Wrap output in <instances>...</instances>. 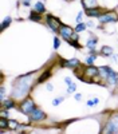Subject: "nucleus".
Here are the masks:
<instances>
[{
    "label": "nucleus",
    "instance_id": "4",
    "mask_svg": "<svg viewBox=\"0 0 118 134\" xmlns=\"http://www.w3.org/2000/svg\"><path fill=\"white\" fill-rule=\"evenodd\" d=\"M38 105L35 103V99L32 98L31 95H28L27 98H24L23 100H20V102H18V107L16 110L19 111L20 114H23L26 117H28L31 114V111L34 110Z\"/></svg>",
    "mask_w": 118,
    "mask_h": 134
},
{
    "label": "nucleus",
    "instance_id": "23",
    "mask_svg": "<svg viewBox=\"0 0 118 134\" xmlns=\"http://www.w3.org/2000/svg\"><path fill=\"white\" fill-rule=\"evenodd\" d=\"M87 24H86V21H82V23H78V24H75L74 30L75 32H78V34H82V32H86L87 31Z\"/></svg>",
    "mask_w": 118,
    "mask_h": 134
},
{
    "label": "nucleus",
    "instance_id": "21",
    "mask_svg": "<svg viewBox=\"0 0 118 134\" xmlns=\"http://www.w3.org/2000/svg\"><path fill=\"white\" fill-rule=\"evenodd\" d=\"M8 97H9V94H7V87H5V85L2 82V83H0V103L4 102Z\"/></svg>",
    "mask_w": 118,
    "mask_h": 134
},
{
    "label": "nucleus",
    "instance_id": "20",
    "mask_svg": "<svg viewBox=\"0 0 118 134\" xmlns=\"http://www.w3.org/2000/svg\"><path fill=\"white\" fill-rule=\"evenodd\" d=\"M8 122H9V118L0 117V133L9 131V129H8Z\"/></svg>",
    "mask_w": 118,
    "mask_h": 134
},
{
    "label": "nucleus",
    "instance_id": "16",
    "mask_svg": "<svg viewBox=\"0 0 118 134\" xmlns=\"http://www.w3.org/2000/svg\"><path fill=\"white\" fill-rule=\"evenodd\" d=\"M81 4H82L83 9L95 8V7H98V5H99L98 0H81Z\"/></svg>",
    "mask_w": 118,
    "mask_h": 134
},
{
    "label": "nucleus",
    "instance_id": "15",
    "mask_svg": "<svg viewBox=\"0 0 118 134\" xmlns=\"http://www.w3.org/2000/svg\"><path fill=\"white\" fill-rule=\"evenodd\" d=\"M114 52L115 51H114V48L111 46H106L105 44V46H102L101 50H99V57H102V58H111Z\"/></svg>",
    "mask_w": 118,
    "mask_h": 134
},
{
    "label": "nucleus",
    "instance_id": "3",
    "mask_svg": "<svg viewBox=\"0 0 118 134\" xmlns=\"http://www.w3.org/2000/svg\"><path fill=\"white\" fill-rule=\"evenodd\" d=\"M97 20H98V23H99L98 27L102 28L105 26H110V24L118 23V15H117V12L114 11V8L113 9H105V12Z\"/></svg>",
    "mask_w": 118,
    "mask_h": 134
},
{
    "label": "nucleus",
    "instance_id": "35",
    "mask_svg": "<svg viewBox=\"0 0 118 134\" xmlns=\"http://www.w3.org/2000/svg\"><path fill=\"white\" fill-rule=\"evenodd\" d=\"M111 59H113V62L115 63V64H118V54H113V57H111Z\"/></svg>",
    "mask_w": 118,
    "mask_h": 134
},
{
    "label": "nucleus",
    "instance_id": "7",
    "mask_svg": "<svg viewBox=\"0 0 118 134\" xmlns=\"http://www.w3.org/2000/svg\"><path fill=\"white\" fill-rule=\"evenodd\" d=\"M83 63L78 59V58H70V59H63V58H58V66L62 69H69V70H75L81 67Z\"/></svg>",
    "mask_w": 118,
    "mask_h": 134
},
{
    "label": "nucleus",
    "instance_id": "12",
    "mask_svg": "<svg viewBox=\"0 0 118 134\" xmlns=\"http://www.w3.org/2000/svg\"><path fill=\"white\" fill-rule=\"evenodd\" d=\"M0 107H4V109H7V110H16V107H18V100L16 99H14L12 97H8L4 102H2L0 103Z\"/></svg>",
    "mask_w": 118,
    "mask_h": 134
},
{
    "label": "nucleus",
    "instance_id": "19",
    "mask_svg": "<svg viewBox=\"0 0 118 134\" xmlns=\"http://www.w3.org/2000/svg\"><path fill=\"white\" fill-rule=\"evenodd\" d=\"M62 46V38L58 35V34H54V38H52V48L54 51H58Z\"/></svg>",
    "mask_w": 118,
    "mask_h": 134
},
{
    "label": "nucleus",
    "instance_id": "28",
    "mask_svg": "<svg viewBox=\"0 0 118 134\" xmlns=\"http://www.w3.org/2000/svg\"><path fill=\"white\" fill-rule=\"evenodd\" d=\"M0 117L9 118V110H7V109H4V107H0Z\"/></svg>",
    "mask_w": 118,
    "mask_h": 134
},
{
    "label": "nucleus",
    "instance_id": "30",
    "mask_svg": "<svg viewBox=\"0 0 118 134\" xmlns=\"http://www.w3.org/2000/svg\"><path fill=\"white\" fill-rule=\"evenodd\" d=\"M72 97H74V99L77 100V102H81V100H82V98H83L82 93H78V91H77V93H74V95H72Z\"/></svg>",
    "mask_w": 118,
    "mask_h": 134
},
{
    "label": "nucleus",
    "instance_id": "2",
    "mask_svg": "<svg viewBox=\"0 0 118 134\" xmlns=\"http://www.w3.org/2000/svg\"><path fill=\"white\" fill-rule=\"evenodd\" d=\"M101 126V133L103 134H118V110L109 111L105 122Z\"/></svg>",
    "mask_w": 118,
    "mask_h": 134
},
{
    "label": "nucleus",
    "instance_id": "5",
    "mask_svg": "<svg viewBox=\"0 0 118 134\" xmlns=\"http://www.w3.org/2000/svg\"><path fill=\"white\" fill-rule=\"evenodd\" d=\"M43 24H44L52 34H58L59 30H60V27H62V24H63V21L58 16L47 12L44 15V21H43Z\"/></svg>",
    "mask_w": 118,
    "mask_h": 134
},
{
    "label": "nucleus",
    "instance_id": "8",
    "mask_svg": "<svg viewBox=\"0 0 118 134\" xmlns=\"http://www.w3.org/2000/svg\"><path fill=\"white\" fill-rule=\"evenodd\" d=\"M75 32V30L71 27V26H69V24H62V27H60V30H59V32H58V35L62 38V40L63 42H66V43H69L70 40H71V36H72V34Z\"/></svg>",
    "mask_w": 118,
    "mask_h": 134
},
{
    "label": "nucleus",
    "instance_id": "18",
    "mask_svg": "<svg viewBox=\"0 0 118 134\" xmlns=\"http://www.w3.org/2000/svg\"><path fill=\"white\" fill-rule=\"evenodd\" d=\"M12 21H14V19H12V16H5V18H3L2 19V24H0V28H2V31H5L11 24H12Z\"/></svg>",
    "mask_w": 118,
    "mask_h": 134
},
{
    "label": "nucleus",
    "instance_id": "11",
    "mask_svg": "<svg viewBox=\"0 0 118 134\" xmlns=\"http://www.w3.org/2000/svg\"><path fill=\"white\" fill-rule=\"evenodd\" d=\"M28 20L30 21H34V23H43L44 21V15L43 14H39L38 11H35L32 8L28 14Z\"/></svg>",
    "mask_w": 118,
    "mask_h": 134
},
{
    "label": "nucleus",
    "instance_id": "27",
    "mask_svg": "<svg viewBox=\"0 0 118 134\" xmlns=\"http://www.w3.org/2000/svg\"><path fill=\"white\" fill-rule=\"evenodd\" d=\"M79 42H81V40H70L67 44H69V46H71V47H74L75 50H82L85 46H82Z\"/></svg>",
    "mask_w": 118,
    "mask_h": 134
},
{
    "label": "nucleus",
    "instance_id": "9",
    "mask_svg": "<svg viewBox=\"0 0 118 134\" xmlns=\"http://www.w3.org/2000/svg\"><path fill=\"white\" fill-rule=\"evenodd\" d=\"M105 9L103 7L98 5V7H95V8H89V9H85V15L87 16L89 19H98L103 12H105Z\"/></svg>",
    "mask_w": 118,
    "mask_h": 134
},
{
    "label": "nucleus",
    "instance_id": "1",
    "mask_svg": "<svg viewBox=\"0 0 118 134\" xmlns=\"http://www.w3.org/2000/svg\"><path fill=\"white\" fill-rule=\"evenodd\" d=\"M39 74L40 71H31V72L21 74L18 78H15L12 85H11L9 95L14 99H16L18 102H20V100H23L28 95H31V91L36 86Z\"/></svg>",
    "mask_w": 118,
    "mask_h": 134
},
{
    "label": "nucleus",
    "instance_id": "29",
    "mask_svg": "<svg viewBox=\"0 0 118 134\" xmlns=\"http://www.w3.org/2000/svg\"><path fill=\"white\" fill-rule=\"evenodd\" d=\"M44 85H46V90H47V91L52 93L54 90H55V87H54V85H52V83H50V82H46Z\"/></svg>",
    "mask_w": 118,
    "mask_h": 134
},
{
    "label": "nucleus",
    "instance_id": "13",
    "mask_svg": "<svg viewBox=\"0 0 118 134\" xmlns=\"http://www.w3.org/2000/svg\"><path fill=\"white\" fill-rule=\"evenodd\" d=\"M113 70L114 69H113V67H110V66H99V78H101V81L105 83V86H106L107 76L111 74Z\"/></svg>",
    "mask_w": 118,
    "mask_h": 134
},
{
    "label": "nucleus",
    "instance_id": "38",
    "mask_svg": "<svg viewBox=\"0 0 118 134\" xmlns=\"http://www.w3.org/2000/svg\"><path fill=\"white\" fill-rule=\"evenodd\" d=\"M43 2H46V0H43Z\"/></svg>",
    "mask_w": 118,
    "mask_h": 134
},
{
    "label": "nucleus",
    "instance_id": "6",
    "mask_svg": "<svg viewBox=\"0 0 118 134\" xmlns=\"http://www.w3.org/2000/svg\"><path fill=\"white\" fill-rule=\"evenodd\" d=\"M28 118V122L30 124H42V122H44V121H47V113L44 110H43L42 107H39V106H36L34 110L31 111V114L27 117Z\"/></svg>",
    "mask_w": 118,
    "mask_h": 134
},
{
    "label": "nucleus",
    "instance_id": "37",
    "mask_svg": "<svg viewBox=\"0 0 118 134\" xmlns=\"http://www.w3.org/2000/svg\"><path fill=\"white\" fill-rule=\"evenodd\" d=\"M114 11H115V12H117V15H118V4L115 5V8H114Z\"/></svg>",
    "mask_w": 118,
    "mask_h": 134
},
{
    "label": "nucleus",
    "instance_id": "31",
    "mask_svg": "<svg viewBox=\"0 0 118 134\" xmlns=\"http://www.w3.org/2000/svg\"><path fill=\"white\" fill-rule=\"evenodd\" d=\"M87 107H95V103H94V100H93V98H90V99H87L86 100V103H85Z\"/></svg>",
    "mask_w": 118,
    "mask_h": 134
},
{
    "label": "nucleus",
    "instance_id": "10",
    "mask_svg": "<svg viewBox=\"0 0 118 134\" xmlns=\"http://www.w3.org/2000/svg\"><path fill=\"white\" fill-rule=\"evenodd\" d=\"M52 67H47V69H44V70H42L40 71V74H39V76H38V81H36V86L38 85H42V83H46V82H48V79L52 76Z\"/></svg>",
    "mask_w": 118,
    "mask_h": 134
},
{
    "label": "nucleus",
    "instance_id": "22",
    "mask_svg": "<svg viewBox=\"0 0 118 134\" xmlns=\"http://www.w3.org/2000/svg\"><path fill=\"white\" fill-rule=\"evenodd\" d=\"M99 55H86V58H85V64L86 66H93V64H95V60H97V58H98Z\"/></svg>",
    "mask_w": 118,
    "mask_h": 134
},
{
    "label": "nucleus",
    "instance_id": "26",
    "mask_svg": "<svg viewBox=\"0 0 118 134\" xmlns=\"http://www.w3.org/2000/svg\"><path fill=\"white\" fill-rule=\"evenodd\" d=\"M85 9L79 11V12L77 14V16H75V24H78V23H82V21H85Z\"/></svg>",
    "mask_w": 118,
    "mask_h": 134
},
{
    "label": "nucleus",
    "instance_id": "36",
    "mask_svg": "<svg viewBox=\"0 0 118 134\" xmlns=\"http://www.w3.org/2000/svg\"><path fill=\"white\" fill-rule=\"evenodd\" d=\"M93 100H94V103H95V106H98V105H99V102H101V100H99V98H98V97H93Z\"/></svg>",
    "mask_w": 118,
    "mask_h": 134
},
{
    "label": "nucleus",
    "instance_id": "33",
    "mask_svg": "<svg viewBox=\"0 0 118 134\" xmlns=\"http://www.w3.org/2000/svg\"><path fill=\"white\" fill-rule=\"evenodd\" d=\"M31 3H32V0H21V5L23 7H31Z\"/></svg>",
    "mask_w": 118,
    "mask_h": 134
},
{
    "label": "nucleus",
    "instance_id": "14",
    "mask_svg": "<svg viewBox=\"0 0 118 134\" xmlns=\"http://www.w3.org/2000/svg\"><path fill=\"white\" fill-rule=\"evenodd\" d=\"M98 43H99L98 36H97V35H93V34H90L89 39L85 42V47H86V48H97Z\"/></svg>",
    "mask_w": 118,
    "mask_h": 134
},
{
    "label": "nucleus",
    "instance_id": "24",
    "mask_svg": "<svg viewBox=\"0 0 118 134\" xmlns=\"http://www.w3.org/2000/svg\"><path fill=\"white\" fill-rule=\"evenodd\" d=\"M77 88H78V85L72 81V82L67 86V90H66L67 95H74V93H77Z\"/></svg>",
    "mask_w": 118,
    "mask_h": 134
},
{
    "label": "nucleus",
    "instance_id": "34",
    "mask_svg": "<svg viewBox=\"0 0 118 134\" xmlns=\"http://www.w3.org/2000/svg\"><path fill=\"white\" fill-rule=\"evenodd\" d=\"M86 24H87V27H89V28H95V23H94V21H93L91 19L86 21Z\"/></svg>",
    "mask_w": 118,
    "mask_h": 134
},
{
    "label": "nucleus",
    "instance_id": "25",
    "mask_svg": "<svg viewBox=\"0 0 118 134\" xmlns=\"http://www.w3.org/2000/svg\"><path fill=\"white\" fill-rule=\"evenodd\" d=\"M64 99H66V97H63V95H59V97H55L52 99V106L54 107H57V106H59V105H62L63 102H64Z\"/></svg>",
    "mask_w": 118,
    "mask_h": 134
},
{
    "label": "nucleus",
    "instance_id": "32",
    "mask_svg": "<svg viewBox=\"0 0 118 134\" xmlns=\"http://www.w3.org/2000/svg\"><path fill=\"white\" fill-rule=\"evenodd\" d=\"M63 82H64V85H66V86H69V85L72 82V78L67 75V76H64V78H63Z\"/></svg>",
    "mask_w": 118,
    "mask_h": 134
},
{
    "label": "nucleus",
    "instance_id": "17",
    "mask_svg": "<svg viewBox=\"0 0 118 134\" xmlns=\"http://www.w3.org/2000/svg\"><path fill=\"white\" fill-rule=\"evenodd\" d=\"M34 9L38 11L39 14H43V15L47 14V8H46V4H44L43 0H38V2L34 4Z\"/></svg>",
    "mask_w": 118,
    "mask_h": 134
}]
</instances>
